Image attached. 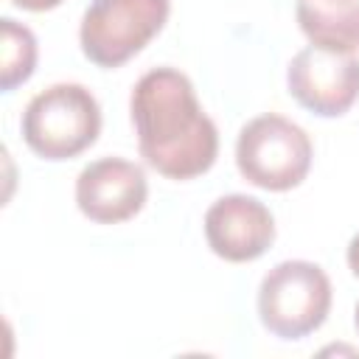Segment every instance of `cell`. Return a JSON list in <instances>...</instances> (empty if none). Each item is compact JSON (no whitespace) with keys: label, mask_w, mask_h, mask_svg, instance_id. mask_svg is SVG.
<instances>
[{"label":"cell","mask_w":359,"mask_h":359,"mask_svg":"<svg viewBox=\"0 0 359 359\" xmlns=\"http://www.w3.org/2000/svg\"><path fill=\"white\" fill-rule=\"evenodd\" d=\"M129 115L140 157L165 180L185 182L213 168L219 129L177 67L143 73L129 95Z\"/></svg>","instance_id":"1"},{"label":"cell","mask_w":359,"mask_h":359,"mask_svg":"<svg viewBox=\"0 0 359 359\" xmlns=\"http://www.w3.org/2000/svg\"><path fill=\"white\" fill-rule=\"evenodd\" d=\"M22 140L42 160H70L101 135L98 98L76 81H59L36 93L22 109Z\"/></svg>","instance_id":"2"},{"label":"cell","mask_w":359,"mask_h":359,"mask_svg":"<svg viewBox=\"0 0 359 359\" xmlns=\"http://www.w3.org/2000/svg\"><path fill=\"white\" fill-rule=\"evenodd\" d=\"M331 300V280L320 264L280 261L258 286V320L278 339H303L325 323Z\"/></svg>","instance_id":"3"},{"label":"cell","mask_w":359,"mask_h":359,"mask_svg":"<svg viewBox=\"0 0 359 359\" xmlns=\"http://www.w3.org/2000/svg\"><path fill=\"white\" fill-rule=\"evenodd\" d=\"M314 146L303 126L294 121L266 112L247 121L236 137V165L238 174L264 191H292L311 168Z\"/></svg>","instance_id":"4"},{"label":"cell","mask_w":359,"mask_h":359,"mask_svg":"<svg viewBox=\"0 0 359 359\" xmlns=\"http://www.w3.org/2000/svg\"><path fill=\"white\" fill-rule=\"evenodd\" d=\"M171 0H93L79 25L81 53L115 70L137 56L168 22Z\"/></svg>","instance_id":"5"},{"label":"cell","mask_w":359,"mask_h":359,"mask_svg":"<svg viewBox=\"0 0 359 359\" xmlns=\"http://www.w3.org/2000/svg\"><path fill=\"white\" fill-rule=\"evenodd\" d=\"M289 95L320 118L345 115L359 98V56L309 45L286 67Z\"/></svg>","instance_id":"6"},{"label":"cell","mask_w":359,"mask_h":359,"mask_svg":"<svg viewBox=\"0 0 359 359\" xmlns=\"http://www.w3.org/2000/svg\"><path fill=\"white\" fill-rule=\"evenodd\" d=\"M149 182L137 163L98 157L76 177V205L95 224H121L146 205Z\"/></svg>","instance_id":"7"},{"label":"cell","mask_w":359,"mask_h":359,"mask_svg":"<svg viewBox=\"0 0 359 359\" xmlns=\"http://www.w3.org/2000/svg\"><path fill=\"white\" fill-rule=\"evenodd\" d=\"M205 238L219 258L230 264H247L272 247L275 219L261 199L247 194H227L208 208Z\"/></svg>","instance_id":"8"},{"label":"cell","mask_w":359,"mask_h":359,"mask_svg":"<svg viewBox=\"0 0 359 359\" xmlns=\"http://www.w3.org/2000/svg\"><path fill=\"white\" fill-rule=\"evenodd\" d=\"M294 14L311 45L342 53L359 50V0H297Z\"/></svg>","instance_id":"9"},{"label":"cell","mask_w":359,"mask_h":359,"mask_svg":"<svg viewBox=\"0 0 359 359\" xmlns=\"http://www.w3.org/2000/svg\"><path fill=\"white\" fill-rule=\"evenodd\" d=\"M36 36L28 25L3 17L0 20V90L11 93L25 84L36 70Z\"/></svg>","instance_id":"10"},{"label":"cell","mask_w":359,"mask_h":359,"mask_svg":"<svg viewBox=\"0 0 359 359\" xmlns=\"http://www.w3.org/2000/svg\"><path fill=\"white\" fill-rule=\"evenodd\" d=\"M11 6H17V8H22V11H50V8H56V6H62L65 0H8Z\"/></svg>","instance_id":"11"},{"label":"cell","mask_w":359,"mask_h":359,"mask_svg":"<svg viewBox=\"0 0 359 359\" xmlns=\"http://www.w3.org/2000/svg\"><path fill=\"white\" fill-rule=\"evenodd\" d=\"M345 258H348V269L353 272V278H359V233L351 238V244H348V252H345Z\"/></svg>","instance_id":"12"},{"label":"cell","mask_w":359,"mask_h":359,"mask_svg":"<svg viewBox=\"0 0 359 359\" xmlns=\"http://www.w3.org/2000/svg\"><path fill=\"white\" fill-rule=\"evenodd\" d=\"M353 325H356V331H359V303H356V309H353Z\"/></svg>","instance_id":"13"}]
</instances>
